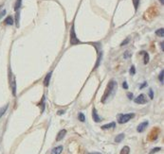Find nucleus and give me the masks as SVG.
<instances>
[{
	"mask_svg": "<svg viewBox=\"0 0 164 154\" xmlns=\"http://www.w3.org/2000/svg\"><path fill=\"white\" fill-rule=\"evenodd\" d=\"M117 87H118V84L115 80H110V82L107 84V87H106V90H105L104 94L102 97V103H106L109 99H111L114 95L116 94V90H117Z\"/></svg>",
	"mask_w": 164,
	"mask_h": 154,
	"instance_id": "f257e3e1",
	"label": "nucleus"
},
{
	"mask_svg": "<svg viewBox=\"0 0 164 154\" xmlns=\"http://www.w3.org/2000/svg\"><path fill=\"white\" fill-rule=\"evenodd\" d=\"M135 117V114L133 113H130V114H119L118 116V122L120 124H124L127 123L128 121H130L132 118Z\"/></svg>",
	"mask_w": 164,
	"mask_h": 154,
	"instance_id": "f03ea898",
	"label": "nucleus"
},
{
	"mask_svg": "<svg viewBox=\"0 0 164 154\" xmlns=\"http://www.w3.org/2000/svg\"><path fill=\"white\" fill-rule=\"evenodd\" d=\"M70 43L72 46L74 45H78V43H82L79 39L76 36V33H75V28H74V25H72L71 29H70Z\"/></svg>",
	"mask_w": 164,
	"mask_h": 154,
	"instance_id": "7ed1b4c3",
	"label": "nucleus"
},
{
	"mask_svg": "<svg viewBox=\"0 0 164 154\" xmlns=\"http://www.w3.org/2000/svg\"><path fill=\"white\" fill-rule=\"evenodd\" d=\"M134 101H135V103H137V104H145L146 102H147V99H146L145 96H144L143 94H141V95H139L138 97H136Z\"/></svg>",
	"mask_w": 164,
	"mask_h": 154,
	"instance_id": "20e7f679",
	"label": "nucleus"
},
{
	"mask_svg": "<svg viewBox=\"0 0 164 154\" xmlns=\"http://www.w3.org/2000/svg\"><path fill=\"white\" fill-rule=\"evenodd\" d=\"M149 125V122L148 121H144V122H142V123H140L138 126V128H137V131L138 133H143L144 130H145V129L148 127Z\"/></svg>",
	"mask_w": 164,
	"mask_h": 154,
	"instance_id": "39448f33",
	"label": "nucleus"
},
{
	"mask_svg": "<svg viewBox=\"0 0 164 154\" xmlns=\"http://www.w3.org/2000/svg\"><path fill=\"white\" fill-rule=\"evenodd\" d=\"M92 117H93V120L97 122V123H99L102 121V118L99 116V114L97 113V110L95 108H93V111H92Z\"/></svg>",
	"mask_w": 164,
	"mask_h": 154,
	"instance_id": "423d86ee",
	"label": "nucleus"
},
{
	"mask_svg": "<svg viewBox=\"0 0 164 154\" xmlns=\"http://www.w3.org/2000/svg\"><path fill=\"white\" fill-rule=\"evenodd\" d=\"M65 134H66V129H61L58 134H57V137H56V141H61L65 138Z\"/></svg>",
	"mask_w": 164,
	"mask_h": 154,
	"instance_id": "0eeeda50",
	"label": "nucleus"
},
{
	"mask_svg": "<svg viewBox=\"0 0 164 154\" xmlns=\"http://www.w3.org/2000/svg\"><path fill=\"white\" fill-rule=\"evenodd\" d=\"M11 87H12V92H13V96H16V80L14 76L13 77V80L11 82Z\"/></svg>",
	"mask_w": 164,
	"mask_h": 154,
	"instance_id": "6e6552de",
	"label": "nucleus"
},
{
	"mask_svg": "<svg viewBox=\"0 0 164 154\" xmlns=\"http://www.w3.org/2000/svg\"><path fill=\"white\" fill-rule=\"evenodd\" d=\"M51 75H52V72H50V73H47L45 78V80H44V85L46 87H47L50 85V78H51Z\"/></svg>",
	"mask_w": 164,
	"mask_h": 154,
	"instance_id": "1a4fd4ad",
	"label": "nucleus"
},
{
	"mask_svg": "<svg viewBox=\"0 0 164 154\" xmlns=\"http://www.w3.org/2000/svg\"><path fill=\"white\" fill-rule=\"evenodd\" d=\"M4 24L7 26H12L13 25V18L12 16H8L5 20H4Z\"/></svg>",
	"mask_w": 164,
	"mask_h": 154,
	"instance_id": "9d476101",
	"label": "nucleus"
},
{
	"mask_svg": "<svg viewBox=\"0 0 164 154\" xmlns=\"http://www.w3.org/2000/svg\"><path fill=\"white\" fill-rule=\"evenodd\" d=\"M63 151V147L62 146H59L57 148H54L51 151V154H61Z\"/></svg>",
	"mask_w": 164,
	"mask_h": 154,
	"instance_id": "9b49d317",
	"label": "nucleus"
},
{
	"mask_svg": "<svg viewBox=\"0 0 164 154\" xmlns=\"http://www.w3.org/2000/svg\"><path fill=\"white\" fill-rule=\"evenodd\" d=\"M116 127V123L115 122H111V123L109 124H106V125H103L102 126V129H113Z\"/></svg>",
	"mask_w": 164,
	"mask_h": 154,
	"instance_id": "f8f14e48",
	"label": "nucleus"
},
{
	"mask_svg": "<svg viewBox=\"0 0 164 154\" xmlns=\"http://www.w3.org/2000/svg\"><path fill=\"white\" fill-rule=\"evenodd\" d=\"M8 108H9V104L5 105L4 107H1V108H0V118L3 116L4 114H5V113H6V111L8 110Z\"/></svg>",
	"mask_w": 164,
	"mask_h": 154,
	"instance_id": "ddd939ff",
	"label": "nucleus"
},
{
	"mask_svg": "<svg viewBox=\"0 0 164 154\" xmlns=\"http://www.w3.org/2000/svg\"><path fill=\"white\" fill-rule=\"evenodd\" d=\"M123 139H124V134L123 133H121V134H119V135H117L115 137V142H116V143H121Z\"/></svg>",
	"mask_w": 164,
	"mask_h": 154,
	"instance_id": "4468645a",
	"label": "nucleus"
},
{
	"mask_svg": "<svg viewBox=\"0 0 164 154\" xmlns=\"http://www.w3.org/2000/svg\"><path fill=\"white\" fill-rule=\"evenodd\" d=\"M129 153H130V148L128 146H125V147L121 148V154H129Z\"/></svg>",
	"mask_w": 164,
	"mask_h": 154,
	"instance_id": "2eb2a0df",
	"label": "nucleus"
},
{
	"mask_svg": "<svg viewBox=\"0 0 164 154\" xmlns=\"http://www.w3.org/2000/svg\"><path fill=\"white\" fill-rule=\"evenodd\" d=\"M140 54H143L144 55V64H147L149 62V55H148V53L145 52V51H142V52H140Z\"/></svg>",
	"mask_w": 164,
	"mask_h": 154,
	"instance_id": "dca6fc26",
	"label": "nucleus"
},
{
	"mask_svg": "<svg viewBox=\"0 0 164 154\" xmlns=\"http://www.w3.org/2000/svg\"><path fill=\"white\" fill-rule=\"evenodd\" d=\"M21 4H22V0H16L15 5H14V10H15V12H17V10L20 9Z\"/></svg>",
	"mask_w": 164,
	"mask_h": 154,
	"instance_id": "f3484780",
	"label": "nucleus"
},
{
	"mask_svg": "<svg viewBox=\"0 0 164 154\" xmlns=\"http://www.w3.org/2000/svg\"><path fill=\"white\" fill-rule=\"evenodd\" d=\"M19 18H20V13H19V12L17 10V12H16V14H15V25H16V28H19Z\"/></svg>",
	"mask_w": 164,
	"mask_h": 154,
	"instance_id": "a211bd4d",
	"label": "nucleus"
},
{
	"mask_svg": "<svg viewBox=\"0 0 164 154\" xmlns=\"http://www.w3.org/2000/svg\"><path fill=\"white\" fill-rule=\"evenodd\" d=\"M156 34L158 35V37H163V35H164V29H163V28H159V29H158V30L156 31Z\"/></svg>",
	"mask_w": 164,
	"mask_h": 154,
	"instance_id": "6ab92c4d",
	"label": "nucleus"
},
{
	"mask_svg": "<svg viewBox=\"0 0 164 154\" xmlns=\"http://www.w3.org/2000/svg\"><path fill=\"white\" fill-rule=\"evenodd\" d=\"M78 118H79V120L81 122H84L85 121V116H84V114L83 113H79L78 114Z\"/></svg>",
	"mask_w": 164,
	"mask_h": 154,
	"instance_id": "aec40b11",
	"label": "nucleus"
},
{
	"mask_svg": "<svg viewBox=\"0 0 164 154\" xmlns=\"http://www.w3.org/2000/svg\"><path fill=\"white\" fill-rule=\"evenodd\" d=\"M158 80L160 81L161 83H163V80H164V71H161L159 73V76H158Z\"/></svg>",
	"mask_w": 164,
	"mask_h": 154,
	"instance_id": "412c9836",
	"label": "nucleus"
},
{
	"mask_svg": "<svg viewBox=\"0 0 164 154\" xmlns=\"http://www.w3.org/2000/svg\"><path fill=\"white\" fill-rule=\"evenodd\" d=\"M133 1V5H134V8H135V10L138 9L139 8V0H132Z\"/></svg>",
	"mask_w": 164,
	"mask_h": 154,
	"instance_id": "4be33fe9",
	"label": "nucleus"
},
{
	"mask_svg": "<svg viewBox=\"0 0 164 154\" xmlns=\"http://www.w3.org/2000/svg\"><path fill=\"white\" fill-rule=\"evenodd\" d=\"M129 72H130V75H132V76L135 75L136 74V67H135L134 65H132L130 67V71H129Z\"/></svg>",
	"mask_w": 164,
	"mask_h": 154,
	"instance_id": "5701e85b",
	"label": "nucleus"
},
{
	"mask_svg": "<svg viewBox=\"0 0 164 154\" xmlns=\"http://www.w3.org/2000/svg\"><path fill=\"white\" fill-rule=\"evenodd\" d=\"M42 109H41V113H44V110H45V96H43V98H42Z\"/></svg>",
	"mask_w": 164,
	"mask_h": 154,
	"instance_id": "b1692460",
	"label": "nucleus"
},
{
	"mask_svg": "<svg viewBox=\"0 0 164 154\" xmlns=\"http://www.w3.org/2000/svg\"><path fill=\"white\" fill-rule=\"evenodd\" d=\"M161 149V148H153L151 150V152H150V154H153V153H155V152H158V151H159Z\"/></svg>",
	"mask_w": 164,
	"mask_h": 154,
	"instance_id": "393cba45",
	"label": "nucleus"
},
{
	"mask_svg": "<svg viewBox=\"0 0 164 154\" xmlns=\"http://www.w3.org/2000/svg\"><path fill=\"white\" fill-rule=\"evenodd\" d=\"M149 97L151 99L154 98V92H153V90L152 89H149Z\"/></svg>",
	"mask_w": 164,
	"mask_h": 154,
	"instance_id": "a878e982",
	"label": "nucleus"
},
{
	"mask_svg": "<svg viewBox=\"0 0 164 154\" xmlns=\"http://www.w3.org/2000/svg\"><path fill=\"white\" fill-rule=\"evenodd\" d=\"M6 14V10L5 9H3V10H1V13H0V20L2 19V17H3L4 15Z\"/></svg>",
	"mask_w": 164,
	"mask_h": 154,
	"instance_id": "bb28decb",
	"label": "nucleus"
},
{
	"mask_svg": "<svg viewBox=\"0 0 164 154\" xmlns=\"http://www.w3.org/2000/svg\"><path fill=\"white\" fill-rule=\"evenodd\" d=\"M128 42H129V38H127L126 40H124L123 42L121 43V46H124V45H127V43H128Z\"/></svg>",
	"mask_w": 164,
	"mask_h": 154,
	"instance_id": "cd10ccee",
	"label": "nucleus"
},
{
	"mask_svg": "<svg viewBox=\"0 0 164 154\" xmlns=\"http://www.w3.org/2000/svg\"><path fill=\"white\" fill-rule=\"evenodd\" d=\"M127 96H128V98L129 99H133L134 95L132 94V93H128V94H127Z\"/></svg>",
	"mask_w": 164,
	"mask_h": 154,
	"instance_id": "c85d7f7f",
	"label": "nucleus"
},
{
	"mask_svg": "<svg viewBox=\"0 0 164 154\" xmlns=\"http://www.w3.org/2000/svg\"><path fill=\"white\" fill-rule=\"evenodd\" d=\"M122 87H123V89H128V84H127L126 81H123V83H122Z\"/></svg>",
	"mask_w": 164,
	"mask_h": 154,
	"instance_id": "c756f323",
	"label": "nucleus"
},
{
	"mask_svg": "<svg viewBox=\"0 0 164 154\" xmlns=\"http://www.w3.org/2000/svg\"><path fill=\"white\" fill-rule=\"evenodd\" d=\"M65 114V111H64V110H60V111L57 112V114H58V115H62V114Z\"/></svg>",
	"mask_w": 164,
	"mask_h": 154,
	"instance_id": "7c9ffc66",
	"label": "nucleus"
},
{
	"mask_svg": "<svg viewBox=\"0 0 164 154\" xmlns=\"http://www.w3.org/2000/svg\"><path fill=\"white\" fill-rule=\"evenodd\" d=\"M146 85H147V83H146V82H143V83L141 84L140 86H139V89H143V88H144V87H145Z\"/></svg>",
	"mask_w": 164,
	"mask_h": 154,
	"instance_id": "2f4dec72",
	"label": "nucleus"
},
{
	"mask_svg": "<svg viewBox=\"0 0 164 154\" xmlns=\"http://www.w3.org/2000/svg\"><path fill=\"white\" fill-rule=\"evenodd\" d=\"M129 57H130V53H129V52H126L125 54H124V58H125V59L129 58Z\"/></svg>",
	"mask_w": 164,
	"mask_h": 154,
	"instance_id": "473e14b6",
	"label": "nucleus"
},
{
	"mask_svg": "<svg viewBox=\"0 0 164 154\" xmlns=\"http://www.w3.org/2000/svg\"><path fill=\"white\" fill-rule=\"evenodd\" d=\"M160 46H161V49L164 50V43H163V42H161V43H160Z\"/></svg>",
	"mask_w": 164,
	"mask_h": 154,
	"instance_id": "72a5a7b5",
	"label": "nucleus"
},
{
	"mask_svg": "<svg viewBox=\"0 0 164 154\" xmlns=\"http://www.w3.org/2000/svg\"><path fill=\"white\" fill-rule=\"evenodd\" d=\"M160 3L161 4H164V0H160Z\"/></svg>",
	"mask_w": 164,
	"mask_h": 154,
	"instance_id": "f704fd0d",
	"label": "nucleus"
},
{
	"mask_svg": "<svg viewBox=\"0 0 164 154\" xmlns=\"http://www.w3.org/2000/svg\"><path fill=\"white\" fill-rule=\"evenodd\" d=\"M92 154H102V153H100V152H94V153H92Z\"/></svg>",
	"mask_w": 164,
	"mask_h": 154,
	"instance_id": "c9c22d12",
	"label": "nucleus"
},
{
	"mask_svg": "<svg viewBox=\"0 0 164 154\" xmlns=\"http://www.w3.org/2000/svg\"><path fill=\"white\" fill-rule=\"evenodd\" d=\"M0 9H1V6H0Z\"/></svg>",
	"mask_w": 164,
	"mask_h": 154,
	"instance_id": "e433bc0d",
	"label": "nucleus"
}]
</instances>
